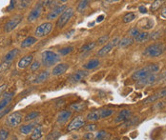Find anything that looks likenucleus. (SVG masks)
Here are the masks:
<instances>
[{
	"label": "nucleus",
	"instance_id": "50",
	"mask_svg": "<svg viewBox=\"0 0 166 140\" xmlns=\"http://www.w3.org/2000/svg\"><path fill=\"white\" fill-rule=\"evenodd\" d=\"M95 136H96V135H94V133L90 132V133H87V135H86L84 136V138L91 140V139H93V138H95Z\"/></svg>",
	"mask_w": 166,
	"mask_h": 140
},
{
	"label": "nucleus",
	"instance_id": "39",
	"mask_svg": "<svg viewBox=\"0 0 166 140\" xmlns=\"http://www.w3.org/2000/svg\"><path fill=\"white\" fill-rule=\"evenodd\" d=\"M138 121V118L137 117H134V118H129L128 120H126L125 123L123 124L124 127H131V126H134L136 123H137Z\"/></svg>",
	"mask_w": 166,
	"mask_h": 140
},
{
	"label": "nucleus",
	"instance_id": "23",
	"mask_svg": "<svg viewBox=\"0 0 166 140\" xmlns=\"http://www.w3.org/2000/svg\"><path fill=\"white\" fill-rule=\"evenodd\" d=\"M19 53V50L17 49H14V50H11L10 52H7V55L4 56V59L3 61H6V62H12V60H14Z\"/></svg>",
	"mask_w": 166,
	"mask_h": 140
},
{
	"label": "nucleus",
	"instance_id": "30",
	"mask_svg": "<svg viewBox=\"0 0 166 140\" xmlns=\"http://www.w3.org/2000/svg\"><path fill=\"white\" fill-rule=\"evenodd\" d=\"M135 40L137 42H139V43H141V42H144V41H147V40H149V33L148 32H141L139 35L135 38Z\"/></svg>",
	"mask_w": 166,
	"mask_h": 140
},
{
	"label": "nucleus",
	"instance_id": "12",
	"mask_svg": "<svg viewBox=\"0 0 166 140\" xmlns=\"http://www.w3.org/2000/svg\"><path fill=\"white\" fill-rule=\"evenodd\" d=\"M43 11V7L41 4H37L34 9L32 10V12H30V15H28V21L29 22H34L37 18H39L41 12Z\"/></svg>",
	"mask_w": 166,
	"mask_h": 140
},
{
	"label": "nucleus",
	"instance_id": "3",
	"mask_svg": "<svg viewBox=\"0 0 166 140\" xmlns=\"http://www.w3.org/2000/svg\"><path fill=\"white\" fill-rule=\"evenodd\" d=\"M164 52V45L162 43H154L149 45L144 50L143 55L147 57H158L162 55Z\"/></svg>",
	"mask_w": 166,
	"mask_h": 140
},
{
	"label": "nucleus",
	"instance_id": "9",
	"mask_svg": "<svg viewBox=\"0 0 166 140\" xmlns=\"http://www.w3.org/2000/svg\"><path fill=\"white\" fill-rule=\"evenodd\" d=\"M83 126H85V120L83 119V117L82 116H76V118H74L70 122V124L68 125L67 130L69 132L76 131V130L81 129Z\"/></svg>",
	"mask_w": 166,
	"mask_h": 140
},
{
	"label": "nucleus",
	"instance_id": "22",
	"mask_svg": "<svg viewBox=\"0 0 166 140\" xmlns=\"http://www.w3.org/2000/svg\"><path fill=\"white\" fill-rule=\"evenodd\" d=\"M37 42V39L34 36H28L27 38H25L22 43H21V48L22 49H26L29 48V47L32 46L34 44H36Z\"/></svg>",
	"mask_w": 166,
	"mask_h": 140
},
{
	"label": "nucleus",
	"instance_id": "52",
	"mask_svg": "<svg viewBox=\"0 0 166 140\" xmlns=\"http://www.w3.org/2000/svg\"><path fill=\"white\" fill-rule=\"evenodd\" d=\"M138 10H139V12H141V13H146V12H147V9H146L144 6H141L138 8Z\"/></svg>",
	"mask_w": 166,
	"mask_h": 140
},
{
	"label": "nucleus",
	"instance_id": "54",
	"mask_svg": "<svg viewBox=\"0 0 166 140\" xmlns=\"http://www.w3.org/2000/svg\"><path fill=\"white\" fill-rule=\"evenodd\" d=\"M161 16H163L164 18H166V8L162 9V11H161Z\"/></svg>",
	"mask_w": 166,
	"mask_h": 140
},
{
	"label": "nucleus",
	"instance_id": "8",
	"mask_svg": "<svg viewBox=\"0 0 166 140\" xmlns=\"http://www.w3.org/2000/svg\"><path fill=\"white\" fill-rule=\"evenodd\" d=\"M118 42H119V38H118V37L114 38L111 42H108L106 45H104V46L102 47V48H101V50H99V51H98V52H97V56H99V57L105 56L106 55H107V53H109V52L112 51V49L114 48V47H116V46L118 44Z\"/></svg>",
	"mask_w": 166,
	"mask_h": 140
},
{
	"label": "nucleus",
	"instance_id": "5",
	"mask_svg": "<svg viewBox=\"0 0 166 140\" xmlns=\"http://www.w3.org/2000/svg\"><path fill=\"white\" fill-rule=\"evenodd\" d=\"M22 118H23V115L20 112H15L6 117L5 123L7 126L11 127V128H14V127H16L21 123Z\"/></svg>",
	"mask_w": 166,
	"mask_h": 140
},
{
	"label": "nucleus",
	"instance_id": "18",
	"mask_svg": "<svg viewBox=\"0 0 166 140\" xmlns=\"http://www.w3.org/2000/svg\"><path fill=\"white\" fill-rule=\"evenodd\" d=\"M131 115H132V112L130 110H123L117 115V116L115 119V122L119 123V122L126 121V120L131 118Z\"/></svg>",
	"mask_w": 166,
	"mask_h": 140
},
{
	"label": "nucleus",
	"instance_id": "7",
	"mask_svg": "<svg viewBox=\"0 0 166 140\" xmlns=\"http://www.w3.org/2000/svg\"><path fill=\"white\" fill-rule=\"evenodd\" d=\"M89 72L87 71H84V70H78L76 72H74L73 75H70L69 77V82L72 84H76L78 82L82 81L83 79H85L86 77L88 76Z\"/></svg>",
	"mask_w": 166,
	"mask_h": 140
},
{
	"label": "nucleus",
	"instance_id": "37",
	"mask_svg": "<svg viewBox=\"0 0 166 140\" xmlns=\"http://www.w3.org/2000/svg\"><path fill=\"white\" fill-rule=\"evenodd\" d=\"M38 115H39V112H36V111L31 112L30 113H28V115H26L25 120H26V121H31V120H34V119L37 118Z\"/></svg>",
	"mask_w": 166,
	"mask_h": 140
},
{
	"label": "nucleus",
	"instance_id": "1",
	"mask_svg": "<svg viewBox=\"0 0 166 140\" xmlns=\"http://www.w3.org/2000/svg\"><path fill=\"white\" fill-rule=\"evenodd\" d=\"M159 71V65L158 64H150L148 66L141 68L137 71H136L132 75V79L138 81V80H141L145 77L149 76L150 75L153 73H156Z\"/></svg>",
	"mask_w": 166,
	"mask_h": 140
},
{
	"label": "nucleus",
	"instance_id": "19",
	"mask_svg": "<svg viewBox=\"0 0 166 140\" xmlns=\"http://www.w3.org/2000/svg\"><path fill=\"white\" fill-rule=\"evenodd\" d=\"M72 116V112L71 111H61L59 112V115L57 116V123L58 124H64L68 121L70 117Z\"/></svg>",
	"mask_w": 166,
	"mask_h": 140
},
{
	"label": "nucleus",
	"instance_id": "41",
	"mask_svg": "<svg viewBox=\"0 0 166 140\" xmlns=\"http://www.w3.org/2000/svg\"><path fill=\"white\" fill-rule=\"evenodd\" d=\"M9 136V132L5 129L0 130V140H6Z\"/></svg>",
	"mask_w": 166,
	"mask_h": 140
},
{
	"label": "nucleus",
	"instance_id": "55",
	"mask_svg": "<svg viewBox=\"0 0 166 140\" xmlns=\"http://www.w3.org/2000/svg\"><path fill=\"white\" fill-rule=\"evenodd\" d=\"M11 3H12V5H11V6L9 7V8L7 9V11H11V10H12V9H14V7H15V4H14V3H15V2H14V1H12Z\"/></svg>",
	"mask_w": 166,
	"mask_h": 140
},
{
	"label": "nucleus",
	"instance_id": "27",
	"mask_svg": "<svg viewBox=\"0 0 166 140\" xmlns=\"http://www.w3.org/2000/svg\"><path fill=\"white\" fill-rule=\"evenodd\" d=\"M42 137V129L41 127H36L34 129L32 135H31V139L32 140H38Z\"/></svg>",
	"mask_w": 166,
	"mask_h": 140
},
{
	"label": "nucleus",
	"instance_id": "31",
	"mask_svg": "<svg viewBox=\"0 0 166 140\" xmlns=\"http://www.w3.org/2000/svg\"><path fill=\"white\" fill-rule=\"evenodd\" d=\"M96 45H97L96 42H89V43L85 44V45H83V46L81 47V48H80V52H91V51L96 47Z\"/></svg>",
	"mask_w": 166,
	"mask_h": 140
},
{
	"label": "nucleus",
	"instance_id": "44",
	"mask_svg": "<svg viewBox=\"0 0 166 140\" xmlns=\"http://www.w3.org/2000/svg\"><path fill=\"white\" fill-rule=\"evenodd\" d=\"M108 39H109V36L108 35H104V36H102V37H100L98 39V44L99 45H103V44H107L106 42L108 41Z\"/></svg>",
	"mask_w": 166,
	"mask_h": 140
},
{
	"label": "nucleus",
	"instance_id": "6",
	"mask_svg": "<svg viewBox=\"0 0 166 140\" xmlns=\"http://www.w3.org/2000/svg\"><path fill=\"white\" fill-rule=\"evenodd\" d=\"M52 29H53V24L50 22H45V23H43L40 26L37 27L36 32H35V35L38 38L44 37V36L49 35L52 31Z\"/></svg>",
	"mask_w": 166,
	"mask_h": 140
},
{
	"label": "nucleus",
	"instance_id": "26",
	"mask_svg": "<svg viewBox=\"0 0 166 140\" xmlns=\"http://www.w3.org/2000/svg\"><path fill=\"white\" fill-rule=\"evenodd\" d=\"M99 64H100V62H99L98 59H92L88 63H86L83 66V68L86 69V70H94V69L97 68V67L99 66Z\"/></svg>",
	"mask_w": 166,
	"mask_h": 140
},
{
	"label": "nucleus",
	"instance_id": "15",
	"mask_svg": "<svg viewBox=\"0 0 166 140\" xmlns=\"http://www.w3.org/2000/svg\"><path fill=\"white\" fill-rule=\"evenodd\" d=\"M68 69H69V65L67 63H59L54 67V69L52 71V73H53V75H55V76L61 75L63 73H65Z\"/></svg>",
	"mask_w": 166,
	"mask_h": 140
},
{
	"label": "nucleus",
	"instance_id": "42",
	"mask_svg": "<svg viewBox=\"0 0 166 140\" xmlns=\"http://www.w3.org/2000/svg\"><path fill=\"white\" fill-rule=\"evenodd\" d=\"M139 33H141V32H139V30L137 28H133L129 31V35L132 36V37H137Z\"/></svg>",
	"mask_w": 166,
	"mask_h": 140
},
{
	"label": "nucleus",
	"instance_id": "4",
	"mask_svg": "<svg viewBox=\"0 0 166 140\" xmlns=\"http://www.w3.org/2000/svg\"><path fill=\"white\" fill-rule=\"evenodd\" d=\"M74 12H75V10H74V8H72V7H69V8L66 9L63 12L62 15L59 16V18L57 19L56 28L57 29H62L63 27L70 21V19L72 18V16L74 15Z\"/></svg>",
	"mask_w": 166,
	"mask_h": 140
},
{
	"label": "nucleus",
	"instance_id": "17",
	"mask_svg": "<svg viewBox=\"0 0 166 140\" xmlns=\"http://www.w3.org/2000/svg\"><path fill=\"white\" fill-rule=\"evenodd\" d=\"M32 59H34V56H32V55H26V56L22 57L18 61V64H17L18 68L19 69H26L27 67L32 65Z\"/></svg>",
	"mask_w": 166,
	"mask_h": 140
},
{
	"label": "nucleus",
	"instance_id": "21",
	"mask_svg": "<svg viewBox=\"0 0 166 140\" xmlns=\"http://www.w3.org/2000/svg\"><path fill=\"white\" fill-rule=\"evenodd\" d=\"M86 119L88 120V121H91V122H96V121H98L99 119H101V116H100V111L99 110H96V111H93L91 112L88 113L87 117Z\"/></svg>",
	"mask_w": 166,
	"mask_h": 140
},
{
	"label": "nucleus",
	"instance_id": "11",
	"mask_svg": "<svg viewBox=\"0 0 166 140\" xmlns=\"http://www.w3.org/2000/svg\"><path fill=\"white\" fill-rule=\"evenodd\" d=\"M22 19V16L21 15H15V17H12V19H10L9 21L6 23L5 25V32H10L14 30L15 28H16L17 25L20 23Z\"/></svg>",
	"mask_w": 166,
	"mask_h": 140
},
{
	"label": "nucleus",
	"instance_id": "16",
	"mask_svg": "<svg viewBox=\"0 0 166 140\" xmlns=\"http://www.w3.org/2000/svg\"><path fill=\"white\" fill-rule=\"evenodd\" d=\"M164 96H166V89L161 90L159 92H156L155 95H153L149 96L148 98H146V99L144 100V102H143V103H145V104H147V103H153V102H155L156 100H158V99H159V98H162V97H164Z\"/></svg>",
	"mask_w": 166,
	"mask_h": 140
},
{
	"label": "nucleus",
	"instance_id": "45",
	"mask_svg": "<svg viewBox=\"0 0 166 140\" xmlns=\"http://www.w3.org/2000/svg\"><path fill=\"white\" fill-rule=\"evenodd\" d=\"M159 36H161V32H153V33H149V39H153V40H155L157 38H158Z\"/></svg>",
	"mask_w": 166,
	"mask_h": 140
},
{
	"label": "nucleus",
	"instance_id": "24",
	"mask_svg": "<svg viewBox=\"0 0 166 140\" xmlns=\"http://www.w3.org/2000/svg\"><path fill=\"white\" fill-rule=\"evenodd\" d=\"M49 75H50V73H49L48 71H43L41 72H39L37 75V76L36 77L34 83H37V84L42 83V82L46 81V80L49 78Z\"/></svg>",
	"mask_w": 166,
	"mask_h": 140
},
{
	"label": "nucleus",
	"instance_id": "36",
	"mask_svg": "<svg viewBox=\"0 0 166 140\" xmlns=\"http://www.w3.org/2000/svg\"><path fill=\"white\" fill-rule=\"evenodd\" d=\"M99 111H100L101 118L109 117V116H111L113 115V113H114V111L111 110V109H101V110H99Z\"/></svg>",
	"mask_w": 166,
	"mask_h": 140
},
{
	"label": "nucleus",
	"instance_id": "57",
	"mask_svg": "<svg viewBox=\"0 0 166 140\" xmlns=\"http://www.w3.org/2000/svg\"><path fill=\"white\" fill-rule=\"evenodd\" d=\"M165 32H166V29H165Z\"/></svg>",
	"mask_w": 166,
	"mask_h": 140
},
{
	"label": "nucleus",
	"instance_id": "13",
	"mask_svg": "<svg viewBox=\"0 0 166 140\" xmlns=\"http://www.w3.org/2000/svg\"><path fill=\"white\" fill-rule=\"evenodd\" d=\"M157 75L156 73H153V75H150L149 76L145 77L141 80H138L137 85V87H146V86H150L152 84H154L156 81H157Z\"/></svg>",
	"mask_w": 166,
	"mask_h": 140
},
{
	"label": "nucleus",
	"instance_id": "14",
	"mask_svg": "<svg viewBox=\"0 0 166 140\" xmlns=\"http://www.w3.org/2000/svg\"><path fill=\"white\" fill-rule=\"evenodd\" d=\"M14 95H15L14 92H8V93H6V95H4L3 98L0 100V112L4 111L6 107L11 103L12 98H14Z\"/></svg>",
	"mask_w": 166,
	"mask_h": 140
},
{
	"label": "nucleus",
	"instance_id": "34",
	"mask_svg": "<svg viewBox=\"0 0 166 140\" xmlns=\"http://www.w3.org/2000/svg\"><path fill=\"white\" fill-rule=\"evenodd\" d=\"M73 50H74V47H72V46H69V47H65V48H62L58 51V55H69V53H71L73 52Z\"/></svg>",
	"mask_w": 166,
	"mask_h": 140
},
{
	"label": "nucleus",
	"instance_id": "53",
	"mask_svg": "<svg viewBox=\"0 0 166 140\" xmlns=\"http://www.w3.org/2000/svg\"><path fill=\"white\" fill-rule=\"evenodd\" d=\"M103 18H104V15H99L98 17H97V22H101L102 20H103Z\"/></svg>",
	"mask_w": 166,
	"mask_h": 140
},
{
	"label": "nucleus",
	"instance_id": "20",
	"mask_svg": "<svg viewBox=\"0 0 166 140\" xmlns=\"http://www.w3.org/2000/svg\"><path fill=\"white\" fill-rule=\"evenodd\" d=\"M153 26H154V22H153V20L150 18L141 19V21L138 22V27L141 29H143V30H149L152 28Z\"/></svg>",
	"mask_w": 166,
	"mask_h": 140
},
{
	"label": "nucleus",
	"instance_id": "28",
	"mask_svg": "<svg viewBox=\"0 0 166 140\" xmlns=\"http://www.w3.org/2000/svg\"><path fill=\"white\" fill-rule=\"evenodd\" d=\"M35 125L34 124H28V125H23L20 127V132L23 135H29L32 131H34Z\"/></svg>",
	"mask_w": 166,
	"mask_h": 140
},
{
	"label": "nucleus",
	"instance_id": "47",
	"mask_svg": "<svg viewBox=\"0 0 166 140\" xmlns=\"http://www.w3.org/2000/svg\"><path fill=\"white\" fill-rule=\"evenodd\" d=\"M30 3H31V1H20L18 4V9H24L27 6H29Z\"/></svg>",
	"mask_w": 166,
	"mask_h": 140
},
{
	"label": "nucleus",
	"instance_id": "33",
	"mask_svg": "<svg viewBox=\"0 0 166 140\" xmlns=\"http://www.w3.org/2000/svg\"><path fill=\"white\" fill-rule=\"evenodd\" d=\"M108 136H109V133L107 132H105V131H99L97 133V135H96L95 139L96 140H105Z\"/></svg>",
	"mask_w": 166,
	"mask_h": 140
},
{
	"label": "nucleus",
	"instance_id": "48",
	"mask_svg": "<svg viewBox=\"0 0 166 140\" xmlns=\"http://www.w3.org/2000/svg\"><path fill=\"white\" fill-rule=\"evenodd\" d=\"M164 105H165V102H159V103H158V104H156V105L154 106V110H157V109H161Z\"/></svg>",
	"mask_w": 166,
	"mask_h": 140
},
{
	"label": "nucleus",
	"instance_id": "32",
	"mask_svg": "<svg viewBox=\"0 0 166 140\" xmlns=\"http://www.w3.org/2000/svg\"><path fill=\"white\" fill-rule=\"evenodd\" d=\"M136 17H137V15L134 12H128L123 16L122 21H123V23H129V22H132L134 19H136Z\"/></svg>",
	"mask_w": 166,
	"mask_h": 140
},
{
	"label": "nucleus",
	"instance_id": "46",
	"mask_svg": "<svg viewBox=\"0 0 166 140\" xmlns=\"http://www.w3.org/2000/svg\"><path fill=\"white\" fill-rule=\"evenodd\" d=\"M97 129V125L96 124H90V125H87L85 126V130L88 131V132H94L95 130Z\"/></svg>",
	"mask_w": 166,
	"mask_h": 140
},
{
	"label": "nucleus",
	"instance_id": "43",
	"mask_svg": "<svg viewBox=\"0 0 166 140\" xmlns=\"http://www.w3.org/2000/svg\"><path fill=\"white\" fill-rule=\"evenodd\" d=\"M39 68H40V63H39L38 61H34L31 65V71L32 72H36L39 70Z\"/></svg>",
	"mask_w": 166,
	"mask_h": 140
},
{
	"label": "nucleus",
	"instance_id": "35",
	"mask_svg": "<svg viewBox=\"0 0 166 140\" xmlns=\"http://www.w3.org/2000/svg\"><path fill=\"white\" fill-rule=\"evenodd\" d=\"M89 5V1H87V0H84V1H80L78 3L77 7H76V10L78 12H82L83 11H85V9L87 8Z\"/></svg>",
	"mask_w": 166,
	"mask_h": 140
},
{
	"label": "nucleus",
	"instance_id": "38",
	"mask_svg": "<svg viewBox=\"0 0 166 140\" xmlns=\"http://www.w3.org/2000/svg\"><path fill=\"white\" fill-rule=\"evenodd\" d=\"M162 3H163V1H161V0H156V1H154L151 5V11L152 12L158 11L159 9V7L162 5Z\"/></svg>",
	"mask_w": 166,
	"mask_h": 140
},
{
	"label": "nucleus",
	"instance_id": "49",
	"mask_svg": "<svg viewBox=\"0 0 166 140\" xmlns=\"http://www.w3.org/2000/svg\"><path fill=\"white\" fill-rule=\"evenodd\" d=\"M10 111H11V108H8L7 110H4V111H2L1 112H0V119H1V117H3V116H5L6 115H7Z\"/></svg>",
	"mask_w": 166,
	"mask_h": 140
},
{
	"label": "nucleus",
	"instance_id": "10",
	"mask_svg": "<svg viewBox=\"0 0 166 140\" xmlns=\"http://www.w3.org/2000/svg\"><path fill=\"white\" fill-rule=\"evenodd\" d=\"M68 7L66 5H60V6H57L56 7V8L53 9L48 15L47 16H46V18H47L48 20H53V19H56V17H58L59 15H61L63 12L67 9Z\"/></svg>",
	"mask_w": 166,
	"mask_h": 140
},
{
	"label": "nucleus",
	"instance_id": "25",
	"mask_svg": "<svg viewBox=\"0 0 166 140\" xmlns=\"http://www.w3.org/2000/svg\"><path fill=\"white\" fill-rule=\"evenodd\" d=\"M87 108V104L85 102H80V103H73L70 106L71 111H76V112H82Z\"/></svg>",
	"mask_w": 166,
	"mask_h": 140
},
{
	"label": "nucleus",
	"instance_id": "56",
	"mask_svg": "<svg viewBox=\"0 0 166 140\" xmlns=\"http://www.w3.org/2000/svg\"><path fill=\"white\" fill-rule=\"evenodd\" d=\"M164 75H165V77H166V72H165V73H164Z\"/></svg>",
	"mask_w": 166,
	"mask_h": 140
},
{
	"label": "nucleus",
	"instance_id": "40",
	"mask_svg": "<svg viewBox=\"0 0 166 140\" xmlns=\"http://www.w3.org/2000/svg\"><path fill=\"white\" fill-rule=\"evenodd\" d=\"M11 64H12V62H6V61H3L0 63V72H3L6 70H8L11 67Z\"/></svg>",
	"mask_w": 166,
	"mask_h": 140
},
{
	"label": "nucleus",
	"instance_id": "2",
	"mask_svg": "<svg viewBox=\"0 0 166 140\" xmlns=\"http://www.w3.org/2000/svg\"><path fill=\"white\" fill-rule=\"evenodd\" d=\"M41 61L43 66L49 68L60 61V55L53 51H45L41 55Z\"/></svg>",
	"mask_w": 166,
	"mask_h": 140
},
{
	"label": "nucleus",
	"instance_id": "51",
	"mask_svg": "<svg viewBox=\"0 0 166 140\" xmlns=\"http://www.w3.org/2000/svg\"><path fill=\"white\" fill-rule=\"evenodd\" d=\"M6 88H7V85H6V84H3V85L0 86V96L2 95V93L4 92V91L6 90Z\"/></svg>",
	"mask_w": 166,
	"mask_h": 140
},
{
	"label": "nucleus",
	"instance_id": "29",
	"mask_svg": "<svg viewBox=\"0 0 166 140\" xmlns=\"http://www.w3.org/2000/svg\"><path fill=\"white\" fill-rule=\"evenodd\" d=\"M132 43H133V39L131 37H124L121 40H119L117 46L119 47V48H124V47H127V46L131 45Z\"/></svg>",
	"mask_w": 166,
	"mask_h": 140
}]
</instances>
